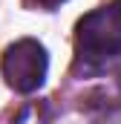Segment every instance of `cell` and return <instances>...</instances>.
<instances>
[{"instance_id":"cell-2","label":"cell","mask_w":121,"mask_h":124,"mask_svg":"<svg viewBox=\"0 0 121 124\" xmlns=\"http://www.w3.org/2000/svg\"><path fill=\"white\" fill-rule=\"evenodd\" d=\"M46 66H49V58H46L43 43H38L32 38H23V40L12 43L3 52L0 72H3V78H6V84L12 90L35 93L46 78Z\"/></svg>"},{"instance_id":"cell-3","label":"cell","mask_w":121,"mask_h":124,"mask_svg":"<svg viewBox=\"0 0 121 124\" xmlns=\"http://www.w3.org/2000/svg\"><path fill=\"white\" fill-rule=\"evenodd\" d=\"M29 3L40 6V9H55V6H60V3H63V0H29Z\"/></svg>"},{"instance_id":"cell-4","label":"cell","mask_w":121,"mask_h":124,"mask_svg":"<svg viewBox=\"0 0 121 124\" xmlns=\"http://www.w3.org/2000/svg\"><path fill=\"white\" fill-rule=\"evenodd\" d=\"M113 9H115V12L121 15V0H115V6H113Z\"/></svg>"},{"instance_id":"cell-1","label":"cell","mask_w":121,"mask_h":124,"mask_svg":"<svg viewBox=\"0 0 121 124\" xmlns=\"http://www.w3.org/2000/svg\"><path fill=\"white\" fill-rule=\"evenodd\" d=\"M75 55L87 66H104L121 58V15L110 9H95L75 26Z\"/></svg>"}]
</instances>
